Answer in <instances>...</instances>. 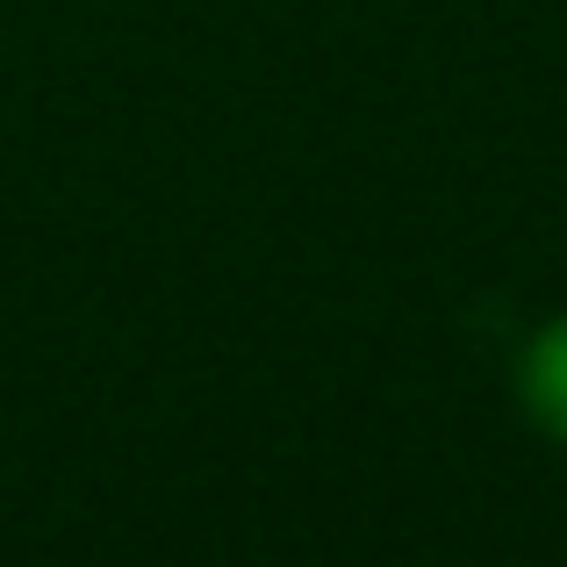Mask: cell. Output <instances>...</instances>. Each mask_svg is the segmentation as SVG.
Here are the masks:
<instances>
[{
    "mask_svg": "<svg viewBox=\"0 0 567 567\" xmlns=\"http://www.w3.org/2000/svg\"><path fill=\"white\" fill-rule=\"evenodd\" d=\"M525 410L539 416L546 439L567 445V317L546 323L525 352Z\"/></svg>",
    "mask_w": 567,
    "mask_h": 567,
    "instance_id": "cell-1",
    "label": "cell"
}]
</instances>
